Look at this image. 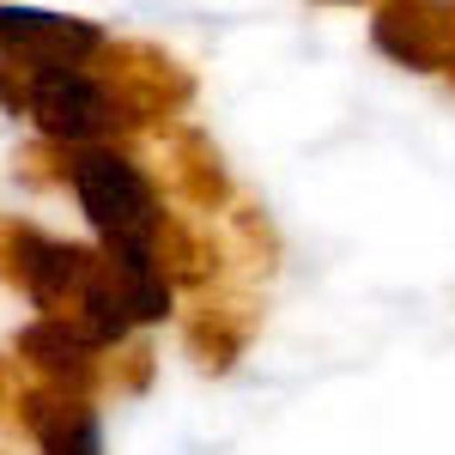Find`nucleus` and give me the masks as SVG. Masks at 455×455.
<instances>
[{"instance_id":"f257e3e1","label":"nucleus","mask_w":455,"mask_h":455,"mask_svg":"<svg viewBox=\"0 0 455 455\" xmlns=\"http://www.w3.org/2000/svg\"><path fill=\"white\" fill-rule=\"evenodd\" d=\"M68 182L79 195V207L92 219V231L104 237V255H152L171 267V225L158 207L152 176L116 152V146H73L68 152Z\"/></svg>"},{"instance_id":"f03ea898","label":"nucleus","mask_w":455,"mask_h":455,"mask_svg":"<svg viewBox=\"0 0 455 455\" xmlns=\"http://www.w3.org/2000/svg\"><path fill=\"white\" fill-rule=\"evenodd\" d=\"M109 36L92 19L68 12H36V6H0V55L19 68H79L98 61Z\"/></svg>"},{"instance_id":"7ed1b4c3","label":"nucleus","mask_w":455,"mask_h":455,"mask_svg":"<svg viewBox=\"0 0 455 455\" xmlns=\"http://www.w3.org/2000/svg\"><path fill=\"white\" fill-rule=\"evenodd\" d=\"M377 49L401 68L419 73H455V0H388L377 12Z\"/></svg>"},{"instance_id":"20e7f679","label":"nucleus","mask_w":455,"mask_h":455,"mask_svg":"<svg viewBox=\"0 0 455 455\" xmlns=\"http://www.w3.org/2000/svg\"><path fill=\"white\" fill-rule=\"evenodd\" d=\"M19 419H25V431L36 437L43 455H104V425H98L85 395L31 383L19 395Z\"/></svg>"},{"instance_id":"39448f33","label":"nucleus","mask_w":455,"mask_h":455,"mask_svg":"<svg viewBox=\"0 0 455 455\" xmlns=\"http://www.w3.org/2000/svg\"><path fill=\"white\" fill-rule=\"evenodd\" d=\"M19 358L31 364V377L43 388H68V395H85V388L98 383V347L73 328V322H61V315H36L31 328L19 334Z\"/></svg>"},{"instance_id":"423d86ee","label":"nucleus","mask_w":455,"mask_h":455,"mask_svg":"<svg viewBox=\"0 0 455 455\" xmlns=\"http://www.w3.org/2000/svg\"><path fill=\"white\" fill-rule=\"evenodd\" d=\"M0 407H6V364H0Z\"/></svg>"}]
</instances>
